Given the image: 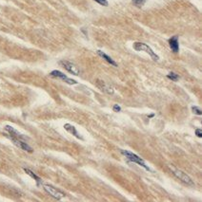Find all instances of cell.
Listing matches in <instances>:
<instances>
[{
    "label": "cell",
    "instance_id": "obj_1",
    "mask_svg": "<svg viewBox=\"0 0 202 202\" xmlns=\"http://www.w3.org/2000/svg\"><path fill=\"white\" fill-rule=\"evenodd\" d=\"M120 152H121V154L123 155V156H125V158L128 160H130L131 162H135V163H136V164H138L139 166H141L144 169H146L147 171H151V169L146 165L145 161L140 157H138L137 155L132 153V152H129V151H126V150H121Z\"/></svg>",
    "mask_w": 202,
    "mask_h": 202
},
{
    "label": "cell",
    "instance_id": "obj_2",
    "mask_svg": "<svg viewBox=\"0 0 202 202\" xmlns=\"http://www.w3.org/2000/svg\"><path fill=\"white\" fill-rule=\"evenodd\" d=\"M133 46H134V50H136V51H145L146 53H148L153 61H158L159 60V56L150 48L148 45L141 43V42H135Z\"/></svg>",
    "mask_w": 202,
    "mask_h": 202
},
{
    "label": "cell",
    "instance_id": "obj_3",
    "mask_svg": "<svg viewBox=\"0 0 202 202\" xmlns=\"http://www.w3.org/2000/svg\"><path fill=\"white\" fill-rule=\"evenodd\" d=\"M43 188H44V190H45L46 192L49 193L50 196H52L53 198H56V200H60V199H62V198L65 197L64 193H62L60 190L56 189V187H53L52 185L44 184V185H43Z\"/></svg>",
    "mask_w": 202,
    "mask_h": 202
},
{
    "label": "cell",
    "instance_id": "obj_4",
    "mask_svg": "<svg viewBox=\"0 0 202 202\" xmlns=\"http://www.w3.org/2000/svg\"><path fill=\"white\" fill-rule=\"evenodd\" d=\"M59 64L63 67L68 72H70L73 75H79L80 74V69L77 67L74 64H73L72 62L67 61V60H62L59 62Z\"/></svg>",
    "mask_w": 202,
    "mask_h": 202
},
{
    "label": "cell",
    "instance_id": "obj_5",
    "mask_svg": "<svg viewBox=\"0 0 202 202\" xmlns=\"http://www.w3.org/2000/svg\"><path fill=\"white\" fill-rule=\"evenodd\" d=\"M173 174L178 178V180H181L183 183L188 184V185H193V181L192 180V178L188 175H186L184 172H182V171L177 170V169H174Z\"/></svg>",
    "mask_w": 202,
    "mask_h": 202
},
{
    "label": "cell",
    "instance_id": "obj_6",
    "mask_svg": "<svg viewBox=\"0 0 202 202\" xmlns=\"http://www.w3.org/2000/svg\"><path fill=\"white\" fill-rule=\"evenodd\" d=\"M50 76L53 77V78L60 79V80H62L63 82H65V83H67V84H77L76 81H74V80H73V79H70L69 77H67L64 73H62V72L59 71V70H52V71L50 73Z\"/></svg>",
    "mask_w": 202,
    "mask_h": 202
},
{
    "label": "cell",
    "instance_id": "obj_7",
    "mask_svg": "<svg viewBox=\"0 0 202 202\" xmlns=\"http://www.w3.org/2000/svg\"><path fill=\"white\" fill-rule=\"evenodd\" d=\"M11 139L13 142V143L15 145H16L17 147H19L20 149L24 150L28 153H32L34 151L32 147H31L27 142H25L24 141H23V139Z\"/></svg>",
    "mask_w": 202,
    "mask_h": 202
},
{
    "label": "cell",
    "instance_id": "obj_8",
    "mask_svg": "<svg viewBox=\"0 0 202 202\" xmlns=\"http://www.w3.org/2000/svg\"><path fill=\"white\" fill-rule=\"evenodd\" d=\"M5 130L8 132V134L10 136V139H24V136H23L21 133L14 129L13 127H12L11 125H6L5 126Z\"/></svg>",
    "mask_w": 202,
    "mask_h": 202
},
{
    "label": "cell",
    "instance_id": "obj_9",
    "mask_svg": "<svg viewBox=\"0 0 202 202\" xmlns=\"http://www.w3.org/2000/svg\"><path fill=\"white\" fill-rule=\"evenodd\" d=\"M170 49L172 50V51L174 53H178L179 51V42H178V36L175 35L173 37H171L170 39L168 40Z\"/></svg>",
    "mask_w": 202,
    "mask_h": 202
},
{
    "label": "cell",
    "instance_id": "obj_10",
    "mask_svg": "<svg viewBox=\"0 0 202 202\" xmlns=\"http://www.w3.org/2000/svg\"><path fill=\"white\" fill-rule=\"evenodd\" d=\"M63 127H64V129L66 131H68L69 133H71L72 135H74L76 139H82V141H83V138L80 136V134L78 133V132H77L76 128L74 125H72V124H70V123H65Z\"/></svg>",
    "mask_w": 202,
    "mask_h": 202
},
{
    "label": "cell",
    "instance_id": "obj_11",
    "mask_svg": "<svg viewBox=\"0 0 202 202\" xmlns=\"http://www.w3.org/2000/svg\"><path fill=\"white\" fill-rule=\"evenodd\" d=\"M97 84L99 85V87L102 89L104 92H106V93H108V94H114V88L112 87H110L109 84H105L103 81H97Z\"/></svg>",
    "mask_w": 202,
    "mask_h": 202
},
{
    "label": "cell",
    "instance_id": "obj_12",
    "mask_svg": "<svg viewBox=\"0 0 202 202\" xmlns=\"http://www.w3.org/2000/svg\"><path fill=\"white\" fill-rule=\"evenodd\" d=\"M96 52H97V54H98V55H99L101 58L104 59L106 62H108V63L110 64V65H112V66H114V67H117V64L115 63L114 60V59H112V58H111L110 56H109V55H107V54H106L105 52L101 51V50H97Z\"/></svg>",
    "mask_w": 202,
    "mask_h": 202
},
{
    "label": "cell",
    "instance_id": "obj_13",
    "mask_svg": "<svg viewBox=\"0 0 202 202\" xmlns=\"http://www.w3.org/2000/svg\"><path fill=\"white\" fill-rule=\"evenodd\" d=\"M23 170H24V172H25L27 175H29L31 177H33V178H34V180L36 181V184H37V185H40V183L42 182L41 178H40L39 176H38L37 175H35L32 170H30V169H28V168H24Z\"/></svg>",
    "mask_w": 202,
    "mask_h": 202
},
{
    "label": "cell",
    "instance_id": "obj_14",
    "mask_svg": "<svg viewBox=\"0 0 202 202\" xmlns=\"http://www.w3.org/2000/svg\"><path fill=\"white\" fill-rule=\"evenodd\" d=\"M146 2L147 0H132V4L135 6L136 8H142Z\"/></svg>",
    "mask_w": 202,
    "mask_h": 202
},
{
    "label": "cell",
    "instance_id": "obj_15",
    "mask_svg": "<svg viewBox=\"0 0 202 202\" xmlns=\"http://www.w3.org/2000/svg\"><path fill=\"white\" fill-rule=\"evenodd\" d=\"M167 78L172 80L173 82H176V81H178V79H179V76L175 74V72H170L169 74H167Z\"/></svg>",
    "mask_w": 202,
    "mask_h": 202
},
{
    "label": "cell",
    "instance_id": "obj_16",
    "mask_svg": "<svg viewBox=\"0 0 202 202\" xmlns=\"http://www.w3.org/2000/svg\"><path fill=\"white\" fill-rule=\"evenodd\" d=\"M192 111L193 114H196L197 116H200L202 114V111L198 106H192Z\"/></svg>",
    "mask_w": 202,
    "mask_h": 202
},
{
    "label": "cell",
    "instance_id": "obj_17",
    "mask_svg": "<svg viewBox=\"0 0 202 202\" xmlns=\"http://www.w3.org/2000/svg\"><path fill=\"white\" fill-rule=\"evenodd\" d=\"M95 1H96V3H98L99 5H102V6H104V7H107V6L109 5L107 0H95Z\"/></svg>",
    "mask_w": 202,
    "mask_h": 202
},
{
    "label": "cell",
    "instance_id": "obj_18",
    "mask_svg": "<svg viewBox=\"0 0 202 202\" xmlns=\"http://www.w3.org/2000/svg\"><path fill=\"white\" fill-rule=\"evenodd\" d=\"M113 110H114V112H120V111H121V107H120L118 104H114V107H113Z\"/></svg>",
    "mask_w": 202,
    "mask_h": 202
},
{
    "label": "cell",
    "instance_id": "obj_19",
    "mask_svg": "<svg viewBox=\"0 0 202 202\" xmlns=\"http://www.w3.org/2000/svg\"><path fill=\"white\" fill-rule=\"evenodd\" d=\"M196 135H197V137H198V138H202V131H201V129L197 128V129L196 130Z\"/></svg>",
    "mask_w": 202,
    "mask_h": 202
},
{
    "label": "cell",
    "instance_id": "obj_20",
    "mask_svg": "<svg viewBox=\"0 0 202 202\" xmlns=\"http://www.w3.org/2000/svg\"><path fill=\"white\" fill-rule=\"evenodd\" d=\"M153 116H154V114H151V115L149 116V118H153Z\"/></svg>",
    "mask_w": 202,
    "mask_h": 202
}]
</instances>
